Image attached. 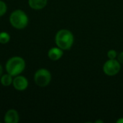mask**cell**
<instances>
[{"label": "cell", "instance_id": "obj_1", "mask_svg": "<svg viewBox=\"0 0 123 123\" xmlns=\"http://www.w3.org/2000/svg\"><path fill=\"white\" fill-rule=\"evenodd\" d=\"M26 62L20 56H13L9 58L5 64V71L13 77L20 75L25 69Z\"/></svg>", "mask_w": 123, "mask_h": 123}, {"label": "cell", "instance_id": "obj_2", "mask_svg": "<svg viewBox=\"0 0 123 123\" xmlns=\"http://www.w3.org/2000/svg\"><path fill=\"white\" fill-rule=\"evenodd\" d=\"M55 42L56 45L63 50H70L74 42L73 33L66 29L58 30L55 36Z\"/></svg>", "mask_w": 123, "mask_h": 123}, {"label": "cell", "instance_id": "obj_3", "mask_svg": "<svg viewBox=\"0 0 123 123\" xmlns=\"http://www.w3.org/2000/svg\"><path fill=\"white\" fill-rule=\"evenodd\" d=\"M10 25L17 30L25 29L29 23V17L25 12L22 9H15L9 15Z\"/></svg>", "mask_w": 123, "mask_h": 123}, {"label": "cell", "instance_id": "obj_4", "mask_svg": "<svg viewBox=\"0 0 123 123\" xmlns=\"http://www.w3.org/2000/svg\"><path fill=\"white\" fill-rule=\"evenodd\" d=\"M33 79L37 86L40 87H45L50 84L52 79V75L49 70L43 68L35 71Z\"/></svg>", "mask_w": 123, "mask_h": 123}, {"label": "cell", "instance_id": "obj_5", "mask_svg": "<svg viewBox=\"0 0 123 123\" xmlns=\"http://www.w3.org/2000/svg\"><path fill=\"white\" fill-rule=\"evenodd\" d=\"M121 69L120 63L116 59H109L103 66L104 73L109 76L117 75Z\"/></svg>", "mask_w": 123, "mask_h": 123}, {"label": "cell", "instance_id": "obj_6", "mask_svg": "<svg viewBox=\"0 0 123 123\" xmlns=\"http://www.w3.org/2000/svg\"><path fill=\"white\" fill-rule=\"evenodd\" d=\"M12 86L15 90L19 92H23L27 89L29 86V81L25 76L18 75L13 78Z\"/></svg>", "mask_w": 123, "mask_h": 123}, {"label": "cell", "instance_id": "obj_7", "mask_svg": "<svg viewBox=\"0 0 123 123\" xmlns=\"http://www.w3.org/2000/svg\"><path fill=\"white\" fill-rule=\"evenodd\" d=\"M19 121V115L14 109L8 110L4 117V122L5 123H17Z\"/></svg>", "mask_w": 123, "mask_h": 123}, {"label": "cell", "instance_id": "obj_8", "mask_svg": "<svg viewBox=\"0 0 123 123\" xmlns=\"http://www.w3.org/2000/svg\"><path fill=\"white\" fill-rule=\"evenodd\" d=\"M63 55V50L60 48H58V46L51 48L48 52V58L53 61H57L60 60L62 58Z\"/></svg>", "mask_w": 123, "mask_h": 123}, {"label": "cell", "instance_id": "obj_9", "mask_svg": "<svg viewBox=\"0 0 123 123\" xmlns=\"http://www.w3.org/2000/svg\"><path fill=\"white\" fill-rule=\"evenodd\" d=\"M48 4V0H28L29 6L34 10H41Z\"/></svg>", "mask_w": 123, "mask_h": 123}, {"label": "cell", "instance_id": "obj_10", "mask_svg": "<svg viewBox=\"0 0 123 123\" xmlns=\"http://www.w3.org/2000/svg\"><path fill=\"white\" fill-rule=\"evenodd\" d=\"M13 76L9 74L8 73L3 74L0 78V83L4 86H9L12 85L13 82Z\"/></svg>", "mask_w": 123, "mask_h": 123}, {"label": "cell", "instance_id": "obj_11", "mask_svg": "<svg viewBox=\"0 0 123 123\" xmlns=\"http://www.w3.org/2000/svg\"><path fill=\"white\" fill-rule=\"evenodd\" d=\"M11 40V36L10 35L5 32V31H2L0 32V44L4 45V44H7Z\"/></svg>", "mask_w": 123, "mask_h": 123}, {"label": "cell", "instance_id": "obj_12", "mask_svg": "<svg viewBox=\"0 0 123 123\" xmlns=\"http://www.w3.org/2000/svg\"><path fill=\"white\" fill-rule=\"evenodd\" d=\"M7 12V5L6 4L2 1L0 0V17L4 16Z\"/></svg>", "mask_w": 123, "mask_h": 123}, {"label": "cell", "instance_id": "obj_13", "mask_svg": "<svg viewBox=\"0 0 123 123\" xmlns=\"http://www.w3.org/2000/svg\"><path fill=\"white\" fill-rule=\"evenodd\" d=\"M107 57L109 59H116L117 57V53L115 50H110L107 52Z\"/></svg>", "mask_w": 123, "mask_h": 123}, {"label": "cell", "instance_id": "obj_14", "mask_svg": "<svg viewBox=\"0 0 123 123\" xmlns=\"http://www.w3.org/2000/svg\"><path fill=\"white\" fill-rule=\"evenodd\" d=\"M117 61L120 63V64H123V52H121L117 55Z\"/></svg>", "mask_w": 123, "mask_h": 123}, {"label": "cell", "instance_id": "obj_15", "mask_svg": "<svg viewBox=\"0 0 123 123\" xmlns=\"http://www.w3.org/2000/svg\"><path fill=\"white\" fill-rule=\"evenodd\" d=\"M2 74H3V67L1 65V63H0V78H1V76Z\"/></svg>", "mask_w": 123, "mask_h": 123}, {"label": "cell", "instance_id": "obj_16", "mask_svg": "<svg viewBox=\"0 0 123 123\" xmlns=\"http://www.w3.org/2000/svg\"><path fill=\"white\" fill-rule=\"evenodd\" d=\"M123 123V118L122 117V118H120L119 120H117V123Z\"/></svg>", "mask_w": 123, "mask_h": 123}, {"label": "cell", "instance_id": "obj_17", "mask_svg": "<svg viewBox=\"0 0 123 123\" xmlns=\"http://www.w3.org/2000/svg\"><path fill=\"white\" fill-rule=\"evenodd\" d=\"M104 123V122H103L102 120H97V121H96V123Z\"/></svg>", "mask_w": 123, "mask_h": 123}]
</instances>
